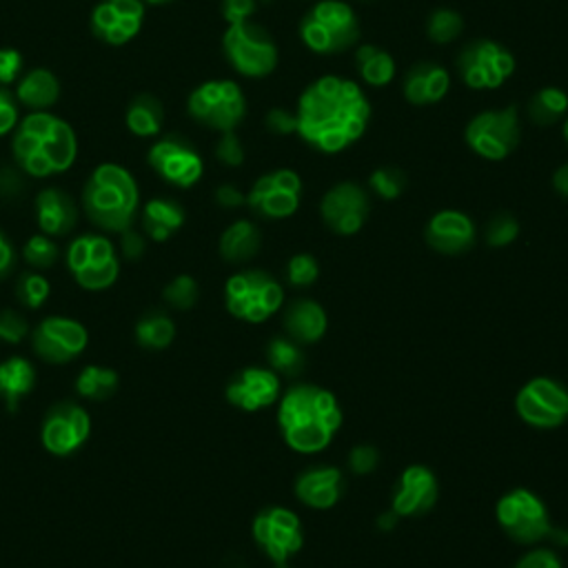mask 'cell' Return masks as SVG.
Listing matches in <instances>:
<instances>
[{
  "label": "cell",
  "instance_id": "obj_57",
  "mask_svg": "<svg viewBox=\"0 0 568 568\" xmlns=\"http://www.w3.org/2000/svg\"><path fill=\"white\" fill-rule=\"evenodd\" d=\"M398 513L396 511H389V513H385L380 519H377V525H380V529H385V531H391L396 525H398Z\"/></svg>",
  "mask_w": 568,
  "mask_h": 568
},
{
  "label": "cell",
  "instance_id": "obj_28",
  "mask_svg": "<svg viewBox=\"0 0 568 568\" xmlns=\"http://www.w3.org/2000/svg\"><path fill=\"white\" fill-rule=\"evenodd\" d=\"M59 93H61L59 78L47 69L29 72L27 76L21 78L16 89L18 101L36 112H44L47 107H52L59 101Z\"/></svg>",
  "mask_w": 568,
  "mask_h": 568
},
{
  "label": "cell",
  "instance_id": "obj_55",
  "mask_svg": "<svg viewBox=\"0 0 568 568\" xmlns=\"http://www.w3.org/2000/svg\"><path fill=\"white\" fill-rule=\"evenodd\" d=\"M12 267H14V249L5 235L0 233V277H5L12 271Z\"/></svg>",
  "mask_w": 568,
  "mask_h": 568
},
{
  "label": "cell",
  "instance_id": "obj_13",
  "mask_svg": "<svg viewBox=\"0 0 568 568\" xmlns=\"http://www.w3.org/2000/svg\"><path fill=\"white\" fill-rule=\"evenodd\" d=\"M91 436V419L87 411L74 402H59L44 415L42 422V447L59 455L76 453Z\"/></svg>",
  "mask_w": 568,
  "mask_h": 568
},
{
  "label": "cell",
  "instance_id": "obj_33",
  "mask_svg": "<svg viewBox=\"0 0 568 568\" xmlns=\"http://www.w3.org/2000/svg\"><path fill=\"white\" fill-rule=\"evenodd\" d=\"M118 389V375L105 366H85L76 380V391L85 400L105 402Z\"/></svg>",
  "mask_w": 568,
  "mask_h": 568
},
{
  "label": "cell",
  "instance_id": "obj_31",
  "mask_svg": "<svg viewBox=\"0 0 568 568\" xmlns=\"http://www.w3.org/2000/svg\"><path fill=\"white\" fill-rule=\"evenodd\" d=\"M356 65L364 82H369L371 87H385L396 76V61L391 59V54L375 44L360 47L356 54Z\"/></svg>",
  "mask_w": 568,
  "mask_h": 568
},
{
  "label": "cell",
  "instance_id": "obj_54",
  "mask_svg": "<svg viewBox=\"0 0 568 568\" xmlns=\"http://www.w3.org/2000/svg\"><path fill=\"white\" fill-rule=\"evenodd\" d=\"M109 3L120 18H142V14H145L140 0H109Z\"/></svg>",
  "mask_w": 568,
  "mask_h": 568
},
{
  "label": "cell",
  "instance_id": "obj_46",
  "mask_svg": "<svg viewBox=\"0 0 568 568\" xmlns=\"http://www.w3.org/2000/svg\"><path fill=\"white\" fill-rule=\"evenodd\" d=\"M216 156H218L224 165H229V167H238V165H243V160H245V152H243L241 140L235 138L233 131H227V133L222 135V140L218 142Z\"/></svg>",
  "mask_w": 568,
  "mask_h": 568
},
{
  "label": "cell",
  "instance_id": "obj_4",
  "mask_svg": "<svg viewBox=\"0 0 568 568\" xmlns=\"http://www.w3.org/2000/svg\"><path fill=\"white\" fill-rule=\"evenodd\" d=\"M82 207L96 227L122 233L138 211L135 180L118 165H101L85 184Z\"/></svg>",
  "mask_w": 568,
  "mask_h": 568
},
{
  "label": "cell",
  "instance_id": "obj_9",
  "mask_svg": "<svg viewBox=\"0 0 568 568\" xmlns=\"http://www.w3.org/2000/svg\"><path fill=\"white\" fill-rule=\"evenodd\" d=\"M498 522L519 544H535L553 535L544 502L529 489H515L498 502Z\"/></svg>",
  "mask_w": 568,
  "mask_h": 568
},
{
  "label": "cell",
  "instance_id": "obj_16",
  "mask_svg": "<svg viewBox=\"0 0 568 568\" xmlns=\"http://www.w3.org/2000/svg\"><path fill=\"white\" fill-rule=\"evenodd\" d=\"M254 538L275 564H284L302 546L300 519L287 508L269 506L256 517Z\"/></svg>",
  "mask_w": 568,
  "mask_h": 568
},
{
  "label": "cell",
  "instance_id": "obj_29",
  "mask_svg": "<svg viewBox=\"0 0 568 568\" xmlns=\"http://www.w3.org/2000/svg\"><path fill=\"white\" fill-rule=\"evenodd\" d=\"M184 214L171 201H150L142 211V229L156 243L169 241L171 235L182 227Z\"/></svg>",
  "mask_w": 568,
  "mask_h": 568
},
{
  "label": "cell",
  "instance_id": "obj_50",
  "mask_svg": "<svg viewBox=\"0 0 568 568\" xmlns=\"http://www.w3.org/2000/svg\"><path fill=\"white\" fill-rule=\"evenodd\" d=\"M515 568H561V564H559L555 553H551L546 548H540V551H533V553L525 555L522 559L517 561Z\"/></svg>",
  "mask_w": 568,
  "mask_h": 568
},
{
  "label": "cell",
  "instance_id": "obj_30",
  "mask_svg": "<svg viewBox=\"0 0 568 568\" xmlns=\"http://www.w3.org/2000/svg\"><path fill=\"white\" fill-rule=\"evenodd\" d=\"M260 249V231L256 224L241 220L231 224L220 238V254L227 262H247Z\"/></svg>",
  "mask_w": 568,
  "mask_h": 568
},
{
  "label": "cell",
  "instance_id": "obj_24",
  "mask_svg": "<svg viewBox=\"0 0 568 568\" xmlns=\"http://www.w3.org/2000/svg\"><path fill=\"white\" fill-rule=\"evenodd\" d=\"M451 87V76L444 67L419 63L404 76V96L411 105L440 103Z\"/></svg>",
  "mask_w": 568,
  "mask_h": 568
},
{
  "label": "cell",
  "instance_id": "obj_32",
  "mask_svg": "<svg viewBox=\"0 0 568 568\" xmlns=\"http://www.w3.org/2000/svg\"><path fill=\"white\" fill-rule=\"evenodd\" d=\"M176 338V326L173 320L165 313H147L142 315L135 324V340L140 347L150 351H163L167 349Z\"/></svg>",
  "mask_w": 568,
  "mask_h": 568
},
{
  "label": "cell",
  "instance_id": "obj_41",
  "mask_svg": "<svg viewBox=\"0 0 568 568\" xmlns=\"http://www.w3.org/2000/svg\"><path fill=\"white\" fill-rule=\"evenodd\" d=\"M23 256L34 269H50L59 260V249L50 241V235H34L27 241Z\"/></svg>",
  "mask_w": 568,
  "mask_h": 568
},
{
  "label": "cell",
  "instance_id": "obj_56",
  "mask_svg": "<svg viewBox=\"0 0 568 568\" xmlns=\"http://www.w3.org/2000/svg\"><path fill=\"white\" fill-rule=\"evenodd\" d=\"M553 184H555V189H557L559 194L568 196V165H564V167H559V169L555 171Z\"/></svg>",
  "mask_w": 568,
  "mask_h": 568
},
{
  "label": "cell",
  "instance_id": "obj_17",
  "mask_svg": "<svg viewBox=\"0 0 568 568\" xmlns=\"http://www.w3.org/2000/svg\"><path fill=\"white\" fill-rule=\"evenodd\" d=\"M302 180L292 169H277L269 176H262L251 194L247 196L249 207L264 218H287L296 214L300 205Z\"/></svg>",
  "mask_w": 568,
  "mask_h": 568
},
{
  "label": "cell",
  "instance_id": "obj_42",
  "mask_svg": "<svg viewBox=\"0 0 568 568\" xmlns=\"http://www.w3.org/2000/svg\"><path fill=\"white\" fill-rule=\"evenodd\" d=\"M519 233V224L511 214H498L487 227V243L491 247H506L511 245Z\"/></svg>",
  "mask_w": 568,
  "mask_h": 568
},
{
  "label": "cell",
  "instance_id": "obj_53",
  "mask_svg": "<svg viewBox=\"0 0 568 568\" xmlns=\"http://www.w3.org/2000/svg\"><path fill=\"white\" fill-rule=\"evenodd\" d=\"M216 201H218V205H222L227 209H235V207H241L245 203V196L235 186L224 184L216 192Z\"/></svg>",
  "mask_w": 568,
  "mask_h": 568
},
{
  "label": "cell",
  "instance_id": "obj_3",
  "mask_svg": "<svg viewBox=\"0 0 568 568\" xmlns=\"http://www.w3.org/2000/svg\"><path fill=\"white\" fill-rule=\"evenodd\" d=\"M74 129L47 112L27 116L14 138V156L21 167L36 178L61 173L76 160Z\"/></svg>",
  "mask_w": 568,
  "mask_h": 568
},
{
  "label": "cell",
  "instance_id": "obj_45",
  "mask_svg": "<svg viewBox=\"0 0 568 568\" xmlns=\"http://www.w3.org/2000/svg\"><path fill=\"white\" fill-rule=\"evenodd\" d=\"M377 464H380V453L369 444L356 447L349 455V466L353 473H358V476H369V473L375 470Z\"/></svg>",
  "mask_w": 568,
  "mask_h": 568
},
{
  "label": "cell",
  "instance_id": "obj_12",
  "mask_svg": "<svg viewBox=\"0 0 568 568\" xmlns=\"http://www.w3.org/2000/svg\"><path fill=\"white\" fill-rule=\"evenodd\" d=\"M457 72L470 89H498L515 72V59L493 40L466 44L457 56Z\"/></svg>",
  "mask_w": 568,
  "mask_h": 568
},
{
  "label": "cell",
  "instance_id": "obj_34",
  "mask_svg": "<svg viewBox=\"0 0 568 568\" xmlns=\"http://www.w3.org/2000/svg\"><path fill=\"white\" fill-rule=\"evenodd\" d=\"M163 125V105L150 96V93H142L138 96L129 109H127V127L135 133V135H156L160 131Z\"/></svg>",
  "mask_w": 568,
  "mask_h": 568
},
{
  "label": "cell",
  "instance_id": "obj_40",
  "mask_svg": "<svg viewBox=\"0 0 568 568\" xmlns=\"http://www.w3.org/2000/svg\"><path fill=\"white\" fill-rule=\"evenodd\" d=\"M404 184H406L404 173L393 167H383L371 173V189L385 201L398 198L404 192Z\"/></svg>",
  "mask_w": 568,
  "mask_h": 568
},
{
  "label": "cell",
  "instance_id": "obj_7",
  "mask_svg": "<svg viewBox=\"0 0 568 568\" xmlns=\"http://www.w3.org/2000/svg\"><path fill=\"white\" fill-rule=\"evenodd\" d=\"M224 52L229 63L249 78L269 76L277 65L275 42L251 21L229 25L224 34Z\"/></svg>",
  "mask_w": 568,
  "mask_h": 568
},
{
  "label": "cell",
  "instance_id": "obj_27",
  "mask_svg": "<svg viewBox=\"0 0 568 568\" xmlns=\"http://www.w3.org/2000/svg\"><path fill=\"white\" fill-rule=\"evenodd\" d=\"M36 385V371L25 358H10L0 362V400L14 413L25 396L31 393Z\"/></svg>",
  "mask_w": 568,
  "mask_h": 568
},
{
  "label": "cell",
  "instance_id": "obj_44",
  "mask_svg": "<svg viewBox=\"0 0 568 568\" xmlns=\"http://www.w3.org/2000/svg\"><path fill=\"white\" fill-rule=\"evenodd\" d=\"M287 275H289V282L296 284V287H309V284L315 282V277H318L315 258H311L307 254L292 258L289 267H287Z\"/></svg>",
  "mask_w": 568,
  "mask_h": 568
},
{
  "label": "cell",
  "instance_id": "obj_48",
  "mask_svg": "<svg viewBox=\"0 0 568 568\" xmlns=\"http://www.w3.org/2000/svg\"><path fill=\"white\" fill-rule=\"evenodd\" d=\"M23 69V59L16 50H0V82L10 85L18 80Z\"/></svg>",
  "mask_w": 568,
  "mask_h": 568
},
{
  "label": "cell",
  "instance_id": "obj_49",
  "mask_svg": "<svg viewBox=\"0 0 568 568\" xmlns=\"http://www.w3.org/2000/svg\"><path fill=\"white\" fill-rule=\"evenodd\" d=\"M267 127L273 133H280V135L294 133V131H298V116H294L287 109H271L269 116H267Z\"/></svg>",
  "mask_w": 568,
  "mask_h": 568
},
{
  "label": "cell",
  "instance_id": "obj_25",
  "mask_svg": "<svg viewBox=\"0 0 568 568\" xmlns=\"http://www.w3.org/2000/svg\"><path fill=\"white\" fill-rule=\"evenodd\" d=\"M36 216L47 235H65L76 227L78 209L61 189H44L36 198Z\"/></svg>",
  "mask_w": 568,
  "mask_h": 568
},
{
  "label": "cell",
  "instance_id": "obj_37",
  "mask_svg": "<svg viewBox=\"0 0 568 568\" xmlns=\"http://www.w3.org/2000/svg\"><path fill=\"white\" fill-rule=\"evenodd\" d=\"M50 282L38 273H23L16 282V298L27 309H38L50 298Z\"/></svg>",
  "mask_w": 568,
  "mask_h": 568
},
{
  "label": "cell",
  "instance_id": "obj_58",
  "mask_svg": "<svg viewBox=\"0 0 568 568\" xmlns=\"http://www.w3.org/2000/svg\"><path fill=\"white\" fill-rule=\"evenodd\" d=\"M152 5H165V3H171V0H150Z\"/></svg>",
  "mask_w": 568,
  "mask_h": 568
},
{
  "label": "cell",
  "instance_id": "obj_10",
  "mask_svg": "<svg viewBox=\"0 0 568 568\" xmlns=\"http://www.w3.org/2000/svg\"><path fill=\"white\" fill-rule=\"evenodd\" d=\"M245 112L243 91L231 80L205 82L189 99V114L222 133L238 127Z\"/></svg>",
  "mask_w": 568,
  "mask_h": 568
},
{
  "label": "cell",
  "instance_id": "obj_15",
  "mask_svg": "<svg viewBox=\"0 0 568 568\" xmlns=\"http://www.w3.org/2000/svg\"><path fill=\"white\" fill-rule=\"evenodd\" d=\"M517 413L538 429H555L568 417V391L548 377H535L515 400Z\"/></svg>",
  "mask_w": 568,
  "mask_h": 568
},
{
  "label": "cell",
  "instance_id": "obj_26",
  "mask_svg": "<svg viewBox=\"0 0 568 568\" xmlns=\"http://www.w3.org/2000/svg\"><path fill=\"white\" fill-rule=\"evenodd\" d=\"M284 328L294 343L311 345L326 331V313L313 300H296L284 313Z\"/></svg>",
  "mask_w": 568,
  "mask_h": 568
},
{
  "label": "cell",
  "instance_id": "obj_60",
  "mask_svg": "<svg viewBox=\"0 0 568 568\" xmlns=\"http://www.w3.org/2000/svg\"><path fill=\"white\" fill-rule=\"evenodd\" d=\"M275 568H289V566H287V561H284V564H277Z\"/></svg>",
  "mask_w": 568,
  "mask_h": 568
},
{
  "label": "cell",
  "instance_id": "obj_35",
  "mask_svg": "<svg viewBox=\"0 0 568 568\" xmlns=\"http://www.w3.org/2000/svg\"><path fill=\"white\" fill-rule=\"evenodd\" d=\"M566 112H568V96L566 91L557 87H546L538 91L529 103V118L542 127L555 125Z\"/></svg>",
  "mask_w": 568,
  "mask_h": 568
},
{
  "label": "cell",
  "instance_id": "obj_43",
  "mask_svg": "<svg viewBox=\"0 0 568 568\" xmlns=\"http://www.w3.org/2000/svg\"><path fill=\"white\" fill-rule=\"evenodd\" d=\"M27 334H29V324L21 313H16L12 309L0 311V340L16 345V343L25 340Z\"/></svg>",
  "mask_w": 568,
  "mask_h": 568
},
{
  "label": "cell",
  "instance_id": "obj_59",
  "mask_svg": "<svg viewBox=\"0 0 568 568\" xmlns=\"http://www.w3.org/2000/svg\"><path fill=\"white\" fill-rule=\"evenodd\" d=\"M564 138H566V142H568V120L564 122Z\"/></svg>",
  "mask_w": 568,
  "mask_h": 568
},
{
  "label": "cell",
  "instance_id": "obj_23",
  "mask_svg": "<svg viewBox=\"0 0 568 568\" xmlns=\"http://www.w3.org/2000/svg\"><path fill=\"white\" fill-rule=\"evenodd\" d=\"M345 489L343 473L334 466L309 468L296 482V495L311 508H331L336 506Z\"/></svg>",
  "mask_w": 568,
  "mask_h": 568
},
{
  "label": "cell",
  "instance_id": "obj_2",
  "mask_svg": "<svg viewBox=\"0 0 568 568\" xmlns=\"http://www.w3.org/2000/svg\"><path fill=\"white\" fill-rule=\"evenodd\" d=\"M277 419L284 440L294 451L315 453L340 429L343 413L334 393L315 385H300L284 396Z\"/></svg>",
  "mask_w": 568,
  "mask_h": 568
},
{
  "label": "cell",
  "instance_id": "obj_38",
  "mask_svg": "<svg viewBox=\"0 0 568 568\" xmlns=\"http://www.w3.org/2000/svg\"><path fill=\"white\" fill-rule=\"evenodd\" d=\"M198 300V284L192 275H178L165 287V302L173 309L186 311Z\"/></svg>",
  "mask_w": 568,
  "mask_h": 568
},
{
  "label": "cell",
  "instance_id": "obj_1",
  "mask_svg": "<svg viewBox=\"0 0 568 568\" xmlns=\"http://www.w3.org/2000/svg\"><path fill=\"white\" fill-rule=\"evenodd\" d=\"M296 116L298 133L311 147L338 154L364 133L371 107L358 82L324 76L307 87Z\"/></svg>",
  "mask_w": 568,
  "mask_h": 568
},
{
  "label": "cell",
  "instance_id": "obj_20",
  "mask_svg": "<svg viewBox=\"0 0 568 568\" xmlns=\"http://www.w3.org/2000/svg\"><path fill=\"white\" fill-rule=\"evenodd\" d=\"M438 500V480L426 466H409L398 482L393 511L400 517L422 515Z\"/></svg>",
  "mask_w": 568,
  "mask_h": 568
},
{
  "label": "cell",
  "instance_id": "obj_22",
  "mask_svg": "<svg viewBox=\"0 0 568 568\" xmlns=\"http://www.w3.org/2000/svg\"><path fill=\"white\" fill-rule=\"evenodd\" d=\"M476 238V227L460 211H440L426 227V243L447 256L464 254Z\"/></svg>",
  "mask_w": 568,
  "mask_h": 568
},
{
  "label": "cell",
  "instance_id": "obj_47",
  "mask_svg": "<svg viewBox=\"0 0 568 568\" xmlns=\"http://www.w3.org/2000/svg\"><path fill=\"white\" fill-rule=\"evenodd\" d=\"M258 3L260 0H224V5H222L224 18L229 21V25L249 21V16L256 14Z\"/></svg>",
  "mask_w": 568,
  "mask_h": 568
},
{
  "label": "cell",
  "instance_id": "obj_18",
  "mask_svg": "<svg viewBox=\"0 0 568 568\" xmlns=\"http://www.w3.org/2000/svg\"><path fill=\"white\" fill-rule=\"evenodd\" d=\"M324 222L340 235H353L362 229L369 214V198L364 189L353 182L336 184L320 205Z\"/></svg>",
  "mask_w": 568,
  "mask_h": 568
},
{
  "label": "cell",
  "instance_id": "obj_19",
  "mask_svg": "<svg viewBox=\"0 0 568 568\" xmlns=\"http://www.w3.org/2000/svg\"><path fill=\"white\" fill-rule=\"evenodd\" d=\"M150 165L171 184L192 186L203 176L201 156L182 140L167 138L156 142L150 152Z\"/></svg>",
  "mask_w": 568,
  "mask_h": 568
},
{
  "label": "cell",
  "instance_id": "obj_14",
  "mask_svg": "<svg viewBox=\"0 0 568 568\" xmlns=\"http://www.w3.org/2000/svg\"><path fill=\"white\" fill-rule=\"evenodd\" d=\"M87 328L72 318H47L42 320L31 336L34 351L40 360L52 364H65L76 360L87 347Z\"/></svg>",
  "mask_w": 568,
  "mask_h": 568
},
{
  "label": "cell",
  "instance_id": "obj_52",
  "mask_svg": "<svg viewBox=\"0 0 568 568\" xmlns=\"http://www.w3.org/2000/svg\"><path fill=\"white\" fill-rule=\"evenodd\" d=\"M16 120H18V109L10 96L0 103V135L12 131L16 127Z\"/></svg>",
  "mask_w": 568,
  "mask_h": 568
},
{
  "label": "cell",
  "instance_id": "obj_8",
  "mask_svg": "<svg viewBox=\"0 0 568 568\" xmlns=\"http://www.w3.org/2000/svg\"><path fill=\"white\" fill-rule=\"evenodd\" d=\"M67 267L80 287L103 292L116 282L120 262L114 245L103 235H80L67 251Z\"/></svg>",
  "mask_w": 568,
  "mask_h": 568
},
{
  "label": "cell",
  "instance_id": "obj_51",
  "mask_svg": "<svg viewBox=\"0 0 568 568\" xmlns=\"http://www.w3.org/2000/svg\"><path fill=\"white\" fill-rule=\"evenodd\" d=\"M120 249H122V256L127 260H138L142 254H145V241H142V235L131 231V229H125L122 231V241H120Z\"/></svg>",
  "mask_w": 568,
  "mask_h": 568
},
{
  "label": "cell",
  "instance_id": "obj_39",
  "mask_svg": "<svg viewBox=\"0 0 568 568\" xmlns=\"http://www.w3.org/2000/svg\"><path fill=\"white\" fill-rule=\"evenodd\" d=\"M464 29V21L457 12L451 10H438L429 18V36L438 44L453 42Z\"/></svg>",
  "mask_w": 568,
  "mask_h": 568
},
{
  "label": "cell",
  "instance_id": "obj_36",
  "mask_svg": "<svg viewBox=\"0 0 568 568\" xmlns=\"http://www.w3.org/2000/svg\"><path fill=\"white\" fill-rule=\"evenodd\" d=\"M269 364L287 377H298L305 369V356L294 340H273L267 349Z\"/></svg>",
  "mask_w": 568,
  "mask_h": 568
},
{
  "label": "cell",
  "instance_id": "obj_11",
  "mask_svg": "<svg viewBox=\"0 0 568 568\" xmlns=\"http://www.w3.org/2000/svg\"><path fill=\"white\" fill-rule=\"evenodd\" d=\"M519 135L522 127L517 107L485 112L466 127L468 147L487 160H504L519 145Z\"/></svg>",
  "mask_w": 568,
  "mask_h": 568
},
{
  "label": "cell",
  "instance_id": "obj_21",
  "mask_svg": "<svg viewBox=\"0 0 568 568\" xmlns=\"http://www.w3.org/2000/svg\"><path fill=\"white\" fill-rule=\"evenodd\" d=\"M277 377L269 369H245L227 387V400L243 411H258L277 398Z\"/></svg>",
  "mask_w": 568,
  "mask_h": 568
},
{
  "label": "cell",
  "instance_id": "obj_6",
  "mask_svg": "<svg viewBox=\"0 0 568 568\" xmlns=\"http://www.w3.org/2000/svg\"><path fill=\"white\" fill-rule=\"evenodd\" d=\"M227 309L245 322H264L284 300L280 284L264 271H243L227 282Z\"/></svg>",
  "mask_w": 568,
  "mask_h": 568
},
{
  "label": "cell",
  "instance_id": "obj_5",
  "mask_svg": "<svg viewBox=\"0 0 568 568\" xmlns=\"http://www.w3.org/2000/svg\"><path fill=\"white\" fill-rule=\"evenodd\" d=\"M300 36L315 54H343L358 42L360 25L340 0H322L300 23Z\"/></svg>",
  "mask_w": 568,
  "mask_h": 568
}]
</instances>
